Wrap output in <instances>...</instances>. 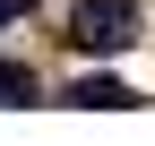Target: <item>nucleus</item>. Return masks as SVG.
I'll return each instance as SVG.
<instances>
[{"mask_svg":"<svg viewBox=\"0 0 155 146\" xmlns=\"http://www.w3.org/2000/svg\"><path fill=\"white\" fill-rule=\"evenodd\" d=\"M35 9V0H0V26H17V17H26Z\"/></svg>","mask_w":155,"mask_h":146,"instance_id":"nucleus-4","label":"nucleus"},{"mask_svg":"<svg viewBox=\"0 0 155 146\" xmlns=\"http://www.w3.org/2000/svg\"><path fill=\"white\" fill-rule=\"evenodd\" d=\"M69 103H86V112H129L138 95H129L121 78H78V86H69Z\"/></svg>","mask_w":155,"mask_h":146,"instance_id":"nucleus-2","label":"nucleus"},{"mask_svg":"<svg viewBox=\"0 0 155 146\" xmlns=\"http://www.w3.org/2000/svg\"><path fill=\"white\" fill-rule=\"evenodd\" d=\"M0 103H35V69L26 60H0Z\"/></svg>","mask_w":155,"mask_h":146,"instance_id":"nucleus-3","label":"nucleus"},{"mask_svg":"<svg viewBox=\"0 0 155 146\" xmlns=\"http://www.w3.org/2000/svg\"><path fill=\"white\" fill-rule=\"evenodd\" d=\"M69 43L78 52H129L138 43V0H78L69 9Z\"/></svg>","mask_w":155,"mask_h":146,"instance_id":"nucleus-1","label":"nucleus"}]
</instances>
